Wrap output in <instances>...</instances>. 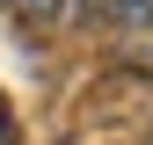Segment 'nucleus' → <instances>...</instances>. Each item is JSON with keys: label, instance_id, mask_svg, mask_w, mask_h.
Instances as JSON below:
<instances>
[{"label": "nucleus", "instance_id": "3", "mask_svg": "<svg viewBox=\"0 0 153 145\" xmlns=\"http://www.w3.org/2000/svg\"><path fill=\"white\" fill-rule=\"evenodd\" d=\"M0 145H15V116H7V102H0Z\"/></svg>", "mask_w": 153, "mask_h": 145}, {"label": "nucleus", "instance_id": "1", "mask_svg": "<svg viewBox=\"0 0 153 145\" xmlns=\"http://www.w3.org/2000/svg\"><path fill=\"white\" fill-rule=\"evenodd\" d=\"M109 22L117 29H153V0H109Z\"/></svg>", "mask_w": 153, "mask_h": 145}, {"label": "nucleus", "instance_id": "2", "mask_svg": "<svg viewBox=\"0 0 153 145\" xmlns=\"http://www.w3.org/2000/svg\"><path fill=\"white\" fill-rule=\"evenodd\" d=\"M7 7H15V15H29V22H44V15H59L66 0H7Z\"/></svg>", "mask_w": 153, "mask_h": 145}, {"label": "nucleus", "instance_id": "4", "mask_svg": "<svg viewBox=\"0 0 153 145\" xmlns=\"http://www.w3.org/2000/svg\"><path fill=\"white\" fill-rule=\"evenodd\" d=\"M80 15H109V0H80Z\"/></svg>", "mask_w": 153, "mask_h": 145}]
</instances>
